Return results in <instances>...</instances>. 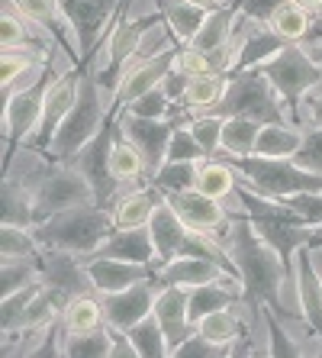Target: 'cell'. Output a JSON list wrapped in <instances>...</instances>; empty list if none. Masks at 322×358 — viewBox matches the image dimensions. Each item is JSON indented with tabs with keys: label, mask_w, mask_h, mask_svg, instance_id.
Returning <instances> with one entry per match:
<instances>
[{
	"label": "cell",
	"mask_w": 322,
	"mask_h": 358,
	"mask_svg": "<svg viewBox=\"0 0 322 358\" xmlns=\"http://www.w3.org/2000/svg\"><path fill=\"white\" fill-rule=\"evenodd\" d=\"M213 236L232 255V262L239 265L242 297H245L251 307H261V303L277 307L281 284H284V275H287L290 262L255 233V226H251V220H248L245 213H232L229 226H223V229Z\"/></svg>",
	"instance_id": "cell-1"
},
{
	"label": "cell",
	"mask_w": 322,
	"mask_h": 358,
	"mask_svg": "<svg viewBox=\"0 0 322 358\" xmlns=\"http://www.w3.org/2000/svg\"><path fill=\"white\" fill-rule=\"evenodd\" d=\"M113 213L97 203H81V207H68L55 217L42 220L36 226V239L42 249H61L75 252V255H94V252L107 242L113 233Z\"/></svg>",
	"instance_id": "cell-2"
},
{
	"label": "cell",
	"mask_w": 322,
	"mask_h": 358,
	"mask_svg": "<svg viewBox=\"0 0 322 358\" xmlns=\"http://www.w3.org/2000/svg\"><path fill=\"white\" fill-rule=\"evenodd\" d=\"M107 103L110 97H103V87L94 75H81V87H78V100L75 107L68 110V117L61 120L55 139L45 152H49L55 162H71L78 152L94 139V136L107 126Z\"/></svg>",
	"instance_id": "cell-3"
},
{
	"label": "cell",
	"mask_w": 322,
	"mask_h": 358,
	"mask_svg": "<svg viewBox=\"0 0 322 358\" xmlns=\"http://www.w3.org/2000/svg\"><path fill=\"white\" fill-rule=\"evenodd\" d=\"M20 181L33 191L36 226H39L42 220H49V217H55V213H61V210H68V207L97 203V200H94L91 181H87L75 165H68V162H55V165H49V162L36 159L33 175L20 178Z\"/></svg>",
	"instance_id": "cell-4"
},
{
	"label": "cell",
	"mask_w": 322,
	"mask_h": 358,
	"mask_svg": "<svg viewBox=\"0 0 322 358\" xmlns=\"http://www.w3.org/2000/svg\"><path fill=\"white\" fill-rule=\"evenodd\" d=\"M219 117H248L258 123H297V113L284 103V97L271 87L258 68L248 71H235L229 75V87H226L219 107L213 110Z\"/></svg>",
	"instance_id": "cell-5"
},
{
	"label": "cell",
	"mask_w": 322,
	"mask_h": 358,
	"mask_svg": "<svg viewBox=\"0 0 322 358\" xmlns=\"http://www.w3.org/2000/svg\"><path fill=\"white\" fill-rule=\"evenodd\" d=\"M232 165L242 171L255 191H261L265 197H290V194L303 191H319L322 194V175L309 171V168L297 165L293 159H265V155H242V159H229Z\"/></svg>",
	"instance_id": "cell-6"
},
{
	"label": "cell",
	"mask_w": 322,
	"mask_h": 358,
	"mask_svg": "<svg viewBox=\"0 0 322 358\" xmlns=\"http://www.w3.org/2000/svg\"><path fill=\"white\" fill-rule=\"evenodd\" d=\"M258 71L271 81V87L281 94L284 103H287L293 113H297V107L303 103L306 94L322 84V65L300 42H293V45H287L284 52H277L274 59L261 62Z\"/></svg>",
	"instance_id": "cell-7"
},
{
	"label": "cell",
	"mask_w": 322,
	"mask_h": 358,
	"mask_svg": "<svg viewBox=\"0 0 322 358\" xmlns=\"http://www.w3.org/2000/svg\"><path fill=\"white\" fill-rule=\"evenodd\" d=\"M119 136V123L116 117L107 120V126L94 136L81 152H78L75 159L68 162V165H75L94 187V200H97V207L110 210L119 197V181L113 178V168H110V155H113V142Z\"/></svg>",
	"instance_id": "cell-8"
},
{
	"label": "cell",
	"mask_w": 322,
	"mask_h": 358,
	"mask_svg": "<svg viewBox=\"0 0 322 358\" xmlns=\"http://www.w3.org/2000/svg\"><path fill=\"white\" fill-rule=\"evenodd\" d=\"M36 259H39L42 284L49 287L58 313L65 310V303L71 297L94 291V281H91V271H87L84 255L61 252V249H39V255H36ZM94 294H97V291H94Z\"/></svg>",
	"instance_id": "cell-9"
},
{
	"label": "cell",
	"mask_w": 322,
	"mask_h": 358,
	"mask_svg": "<svg viewBox=\"0 0 322 358\" xmlns=\"http://www.w3.org/2000/svg\"><path fill=\"white\" fill-rule=\"evenodd\" d=\"M52 78L55 75H45L33 87H23V91H17L3 103V142H10V149L3 145V165L13 155V145L29 142L36 136V129H39L42 107H45V91H49Z\"/></svg>",
	"instance_id": "cell-10"
},
{
	"label": "cell",
	"mask_w": 322,
	"mask_h": 358,
	"mask_svg": "<svg viewBox=\"0 0 322 358\" xmlns=\"http://www.w3.org/2000/svg\"><path fill=\"white\" fill-rule=\"evenodd\" d=\"M161 278L152 275L145 281L126 287V291H116V294H100L103 300V313H107V326L116 329V333H129L139 320H145L155 310V297L161 291Z\"/></svg>",
	"instance_id": "cell-11"
},
{
	"label": "cell",
	"mask_w": 322,
	"mask_h": 358,
	"mask_svg": "<svg viewBox=\"0 0 322 358\" xmlns=\"http://www.w3.org/2000/svg\"><path fill=\"white\" fill-rule=\"evenodd\" d=\"M113 117H116V123H119V133L142 152L145 168H149V178H155V171L165 165V159H168V142H171L174 126L168 123V120L133 117V113H123V110H113Z\"/></svg>",
	"instance_id": "cell-12"
},
{
	"label": "cell",
	"mask_w": 322,
	"mask_h": 358,
	"mask_svg": "<svg viewBox=\"0 0 322 358\" xmlns=\"http://www.w3.org/2000/svg\"><path fill=\"white\" fill-rule=\"evenodd\" d=\"M78 87H81V75H78V71H61V75L52 78L49 91H45V107H42L39 129H36V136L26 142V145H33V149H39V152L49 149L58 133V126H61V120L68 117V110L75 107Z\"/></svg>",
	"instance_id": "cell-13"
},
{
	"label": "cell",
	"mask_w": 322,
	"mask_h": 358,
	"mask_svg": "<svg viewBox=\"0 0 322 358\" xmlns=\"http://www.w3.org/2000/svg\"><path fill=\"white\" fill-rule=\"evenodd\" d=\"M174 59H177V45L168 49V52H161V55H155V59H145V62H139L133 55L123 68V78H119V87H116V97H113V110L126 107L129 100H136L145 91L158 87V84L165 81L168 68L174 65Z\"/></svg>",
	"instance_id": "cell-14"
},
{
	"label": "cell",
	"mask_w": 322,
	"mask_h": 358,
	"mask_svg": "<svg viewBox=\"0 0 322 358\" xmlns=\"http://www.w3.org/2000/svg\"><path fill=\"white\" fill-rule=\"evenodd\" d=\"M168 203L177 210V217L193 229V233H219L223 226H229L232 213L223 210V200L210 197V194L190 187V191L181 194H165Z\"/></svg>",
	"instance_id": "cell-15"
},
{
	"label": "cell",
	"mask_w": 322,
	"mask_h": 358,
	"mask_svg": "<svg viewBox=\"0 0 322 358\" xmlns=\"http://www.w3.org/2000/svg\"><path fill=\"white\" fill-rule=\"evenodd\" d=\"M168 336L171 352L187 339L190 333H197V323L190 320V291L177 287V284H161V291L155 297V310H152Z\"/></svg>",
	"instance_id": "cell-16"
},
{
	"label": "cell",
	"mask_w": 322,
	"mask_h": 358,
	"mask_svg": "<svg viewBox=\"0 0 322 358\" xmlns=\"http://www.w3.org/2000/svg\"><path fill=\"white\" fill-rule=\"evenodd\" d=\"M149 233H152V242H155V252H158V271H161L168 262L181 255L184 242H187V236H190V226L177 217V210L168 203V197H161L149 220Z\"/></svg>",
	"instance_id": "cell-17"
},
{
	"label": "cell",
	"mask_w": 322,
	"mask_h": 358,
	"mask_svg": "<svg viewBox=\"0 0 322 358\" xmlns=\"http://www.w3.org/2000/svg\"><path fill=\"white\" fill-rule=\"evenodd\" d=\"M84 262H87V271H91V281H94V291L97 294L126 291V287H133V284L155 275L149 265H139V262L103 259V255H87Z\"/></svg>",
	"instance_id": "cell-18"
},
{
	"label": "cell",
	"mask_w": 322,
	"mask_h": 358,
	"mask_svg": "<svg viewBox=\"0 0 322 358\" xmlns=\"http://www.w3.org/2000/svg\"><path fill=\"white\" fill-rule=\"evenodd\" d=\"M94 255L139 262V265H149L158 275V252H155V242H152L149 226H139V229H113V233L107 236V242H103Z\"/></svg>",
	"instance_id": "cell-19"
},
{
	"label": "cell",
	"mask_w": 322,
	"mask_h": 358,
	"mask_svg": "<svg viewBox=\"0 0 322 358\" xmlns=\"http://www.w3.org/2000/svg\"><path fill=\"white\" fill-rule=\"evenodd\" d=\"M293 262H297V284H300V300H303V323L322 339V275L316 271L313 245L297 249Z\"/></svg>",
	"instance_id": "cell-20"
},
{
	"label": "cell",
	"mask_w": 322,
	"mask_h": 358,
	"mask_svg": "<svg viewBox=\"0 0 322 358\" xmlns=\"http://www.w3.org/2000/svg\"><path fill=\"white\" fill-rule=\"evenodd\" d=\"M158 278L165 284H177V287H200V284H213V281H229V271H226L219 262L213 259H203V255H177V259H171L161 271H158ZM239 281V278H235Z\"/></svg>",
	"instance_id": "cell-21"
},
{
	"label": "cell",
	"mask_w": 322,
	"mask_h": 358,
	"mask_svg": "<svg viewBox=\"0 0 322 358\" xmlns=\"http://www.w3.org/2000/svg\"><path fill=\"white\" fill-rule=\"evenodd\" d=\"M165 197V194L158 191L155 184H136L133 191H126L116 197V203L110 207L113 213V226L116 229H139V226H149L152 213H155L158 200Z\"/></svg>",
	"instance_id": "cell-22"
},
{
	"label": "cell",
	"mask_w": 322,
	"mask_h": 358,
	"mask_svg": "<svg viewBox=\"0 0 322 358\" xmlns=\"http://www.w3.org/2000/svg\"><path fill=\"white\" fill-rule=\"evenodd\" d=\"M155 3H158V13L165 17V26L171 29L177 45H190L210 13V10L197 7V3H190V0H155Z\"/></svg>",
	"instance_id": "cell-23"
},
{
	"label": "cell",
	"mask_w": 322,
	"mask_h": 358,
	"mask_svg": "<svg viewBox=\"0 0 322 358\" xmlns=\"http://www.w3.org/2000/svg\"><path fill=\"white\" fill-rule=\"evenodd\" d=\"M287 45H293V42H287L281 33H274L268 23H258V29H251V33L242 39L239 59H235V71L258 68L261 62L274 59V55H277V52H284ZM235 71H232V75H235Z\"/></svg>",
	"instance_id": "cell-24"
},
{
	"label": "cell",
	"mask_w": 322,
	"mask_h": 358,
	"mask_svg": "<svg viewBox=\"0 0 322 358\" xmlns=\"http://www.w3.org/2000/svg\"><path fill=\"white\" fill-rule=\"evenodd\" d=\"M0 207H3V223L7 226H26L36 229V200L33 191L20 181L17 175H3L0 187Z\"/></svg>",
	"instance_id": "cell-25"
},
{
	"label": "cell",
	"mask_w": 322,
	"mask_h": 358,
	"mask_svg": "<svg viewBox=\"0 0 322 358\" xmlns=\"http://www.w3.org/2000/svg\"><path fill=\"white\" fill-rule=\"evenodd\" d=\"M300 145H303V126L300 123H265L255 142V155L293 159Z\"/></svg>",
	"instance_id": "cell-26"
},
{
	"label": "cell",
	"mask_w": 322,
	"mask_h": 358,
	"mask_svg": "<svg viewBox=\"0 0 322 358\" xmlns=\"http://www.w3.org/2000/svg\"><path fill=\"white\" fill-rule=\"evenodd\" d=\"M100 297V294H97ZM91 294H78L65 303V310L58 313L61 326H65V333H91V329H100V326H107V313H103V300H97Z\"/></svg>",
	"instance_id": "cell-27"
},
{
	"label": "cell",
	"mask_w": 322,
	"mask_h": 358,
	"mask_svg": "<svg viewBox=\"0 0 322 358\" xmlns=\"http://www.w3.org/2000/svg\"><path fill=\"white\" fill-rule=\"evenodd\" d=\"M245 320H239V313L232 307L226 310H216V313H207V317L197 323V333H203L210 342H216V345H223V349H235L242 339L248 336L245 329Z\"/></svg>",
	"instance_id": "cell-28"
},
{
	"label": "cell",
	"mask_w": 322,
	"mask_h": 358,
	"mask_svg": "<svg viewBox=\"0 0 322 358\" xmlns=\"http://www.w3.org/2000/svg\"><path fill=\"white\" fill-rule=\"evenodd\" d=\"M242 181V171L232 165L229 159H203L200 162V178H197V191L210 194L216 200H226L229 194H235Z\"/></svg>",
	"instance_id": "cell-29"
},
{
	"label": "cell",
	"mask_w": 322,
	"mask_h": 358,
	"mask_svg": "<svg viewBox=\"0 0 322 358\" xmlns=\"http://www.w3.org/2000/svg\"><path fill=\"white\" fill-rule=\"evenodd\" d=\"M226 87H229V75H213V71H207V75H193L190 84H187V94H184V103L190 107L193 117H200V113H213V110L219 107V100H223Z\"/></svg>",
	"instance_id": "cell-30"
},
{
	"label": "cell",
	"mask_w": 322,
	"mask_h": 358,
	"mask_svg": "<svg viewBox=\"0 0 322 358\" xmlns=\"http://www.w3.org/2000/svg\"><path fill=\"white\" fill-rule=\"evenodd\" d=\"M235 20H239V7H235V3L213 7L190 45H197L200 52H213L216 45H223V42L232 39V33H235Z\"/></svg>",
	"instance_id": "cell-31"
},
{
	"label": "cell",
	"mask_w": 322,
	"mask_h": 358,
	"mask_svg": "<svg viewBox=\"0 0 322 358\" xmlns=\"http://www.w3.org/2000/svg\"><path fill=\"white\" fill-rule=\"evenodd\" d=\"M110 168H113V178L119 184H152L149 178V168H145V159H142V152L136 149L133 142L126 139L123 133L116 136L113 142V155H110Z\"/></svg>",
	"instance_id": "cell-32"
},
{
	"label": "cell",
	"mask_w": 322,
	"mask_h": 358,
	"mask_svg": "<svg viewBox=\"0 0 322 358\" xmlns=\"http://www.w3.org/2000/svg\"><path fill=\"white\" fill-rule=\"evenodd\" d=\"M261 133V123L248 117H226L223 126V152L216 159H242V155H255V142Z\"/></svg>",
	"instance_id": "cell-33"
},
{
	"label": "cell",
	"mask_w": 322,
	"mask_h": 358,
	"mask_svg": "<svg viewBox=\"0 0 322 358\" xmlns=\"http://www.w3.org/2000/svg\"><path fill=\"white\" fill-rule=\"evenodd\" d=\"M113 352V329L100 326L91 333H65L68 358H107Z\"/></svg>",
	"instance_id": "cell-34"
},
{
	"label": "cell",
	"mask_w": 322,
	"mask_h": 358,
	"mask_svg": "<svg viewBox=\"0 0 322 358\" xmlns=\"http://www.w3.org/2000/svg\"><path fill=\"white\" fill-rule=\"evenodd\" d=\"M268 26L274 33H281L287 42H303L309 36V29H313V13L303 10L300 3H293V0H287V3L277 7V13L271 17Z\"/></svg>",
	"instance_id": "cell-35"
},
{
	"label": "cell",
	"mask_w": 322,
	"mask_h": 358,
	"mask_svg": "<svg viewBox=\"0 0 322 358\" xmlns=\"http://www.w3.org/2000/svg\"><path fill=\"white\" fill-rule=\"evenodd\" d=\"M197 178H200V162H165L155 171L152 184L161 194H181L197 187Z\"/></svg>",
	"instance_id": "cell-36"
},
{
	"label": "cell",
	"mask_w": 322,
	"mask_h": 358,
	"mask_svg": "<svg viewBox=\"0 0 322 358\" xmlns=\"http://www.w3.org/2000/svg\"><path fill=\"white\" fill-rule=\"evenodd\" d=\"M129 339L136 342V352H139L142 358H161V355H171V345H168V336L165 329H161V323H158L155 313H149L145 320H139V323L129 329Z\"/></svg>",
	"instance_id": "cell-37"
},
{
	"label": "cell",
	"mask_w": 322,
	"mask_h": 358,
	"mask_svg": "<svg viewBox=\"0 0 322 358\" xmlns=\"http://www.w3.org/2000/svg\"><path fill=\"white\" fill-rule=\"evenodd\" d=\"M33 281H42L39 259H3V265H0V297L17 294L20 287Z\"/></svg>",
	"instance_id": "cell-38"
},
{
	"label": "cell",
	"mask_w": 322,
	"mask_h": 358,
	"mask_svg": "<svg viewBox=\"0 0 322 358\" xmlns=\"http://www.w3.org/2000/svg\"><path fill=\"white\" fill-rule=\"evenodd\" d=\"M39 249L42 245L36 239V229L3 223V229H0V259H36Z\"/></svg>",
	"instance_id": "cell-39"
},
{
	"label": "cell",
	"mask_w": 322,
	"mask_h": 358,
	"mask_svg": "<svg viewBox=\"0 0 322 358\" xmlns=\"http://www.w3.org/2000/svg\"><path fill=\"white\" fill-rule=\"evenodd\" d=\"M39 291H42V281H33V284H26V287H20L17 294L3 297V303H0V329L3 333H17L20 323H23L26 307L33 303V297Z\"/></svg>",
	"instance_id": "cell-40"
},
{
	"label": "cell",
	"mask_w": 322,
	"mask_h": 358,
	"mask_svg": "<svg viewBox=\"0 0 322 358\" xmlns=\"http://www.w3.org/2000/svg\"><path fill=\"white\" fill-rule=\"evenodd\" d=\"M261 317H265L268 336H271V342H268V355H277V358L300 355V345L290 339V333L284 329V317L271 307V303H261Z\"/></svg>",
	"instance_id": "cell-41"
},
{
	"label": "cell",
	"mask_w": 322,
	"mask_h": 358,
	"mask_svg": "<svg viewBox=\"0 0 322 358\" xmlns=\"http://www.w3.org/2000/svg\"><path fill=\"white\" fill-rule=\"evenodd\" d=\"M223 126H226V117H219V113H200L190 123V133L197 136V142L207 152V159H216L223 152Z\"/></svg>",
	"instance_id": "cell-42"
},
{
	"label": "cell",
	"mask_w": 322,
	"mask_h": 358,
	"mask_svg": "<svg viewBox=\"0 0 322 358\" xmlns=\"http://www.w3.org/2000/svg\"><path fill=\"white\" fill-rule=\"evenodd\" d=\"M281 203L297 213L300 223L313 226V229H322V194H319V191L290 194V197H281Z\"/></svg>",
	"instance_id": "cell-43"
},
{
	"label": "cell",
	"mask_w": 322,
	"mask_h": 358,
	"mask_svg": "<svg viewBox=\"0 0 322 358\" xmlns=\"http://www.w3.org/2000/svg\"><path fill=\"white\" fill-rule=\"evenodd\" d=\"M168 107H171V100H168L165 87L158 84V87H152V91H145L142 97L129 100L126 107H119L123 113H133V117H149V120H165Z\"/></svg>",
	"instance_id": "cell-44"
},
{
	"label": "cell",
	"mask_w": 322,
	"mask_h": 358,
	"mask_svg": "<svg viewBox=\"0 0 322 358\" xmlns=\"http://www.w3.org/2000/svg\"><path fill=\"white\" fill-rule=\"evenodd\" d=\"M207 152L197 142V136L190 133V126H177L168 142V159L165 162H203Z\"/></svg>",
	"instance_id": "cell-45"
},
{
	"label": "cell",
	"mask_w": 322,
	"mask_h": 358,
	"mask_svg": "<svg viewBox=\"0 0 322 358\" xmlns=\"http://www.w3.org/2000/svg\"><path fill=\"white\" fill-rule=\"evenodd\" d=\"M293 162L322 175V126H303V145L297 149Z\"/></svg>",
	"instance_id": "cell-46"
},
{
	"label": "cell",
	"mask_w": 322,
	"mask_h": 358,
	"mask_svg": "<svg viewBox=\"0 0 322 358\" xmlns=\"http://www.w3.org/2000/svg\"><path fill=\"white\" fill-rule=\"evenodd\" d=\"M174 358H219V355H229V349H223V345H216V342H210L203 333H190L187 339L177 345V349L171 352Z\"/></svg>",
	"instance_id": "cell-47"
},
{
	"label": "cell",
	"mask_w": 322,
	"mask_h": 358,
	"mask_svg": "<svg viewBox=\"0 0 322 358\" xmlns=\"http://www.w3.org/2000/svg\"><path fill=\"white\" fill-rule=\"evenodd\" d=\"M232 3L239 7L242 17L255 20V23H271V17L277 13V7L287 3V0H232Z\"/></svg>",
	"instance_id": "cell-48"
},
{
	"label": "cell",
	"mask_w": 322,
	"mask_h": 358,
	"mask_svg": "<svg viewBox=\"0 0 322 358\" xmlns=\"http://www.w3.org/2000/svg\"><path fill=\"white\" fill-rule=\"evenodd\" d=\"M177 68H184L190 78L193 75H207L210 71V59H207V52H200L197 45H177Z\"/></svg>",
	"instance_id": "cell-49"
},
{
	"label": "cell",
	"mask_w": 322,
	"mask_h": 358,
	"mask_svg": "<svg viewBox=\"0 0 322 358\" xmlns=\"http://www.w3.org/2000/svg\"><path fill=\"white\" fill-rule=\"evenodd\" d=\"M187 84H190V75L184 71V68H177V62H174V65L168 68V75H165V81H161V87H165L168 100H184Z\"/></svg>",
	"instance_id": "cell-50"
},
{
	"label": "cell",
	"mask_w": 322,
	"mask_h": 358,
	"mask_svg": "<svg viewBox=\"0 0 322 358\" xmlns=\"http://www.w3.org/2000/svg\"><path fill=\"white\" fill-rule=\"evenodd\" d=\"M303 107H306V123L309 126H322V84L319 87H313V91L303 97Z\"/></svg>",
	"instance_id": "cell-51"
},
{
	"label": "cell",
	"mask_w": 322,
	"mask_h": 358,
	"mask_svg": "<svg viewBox=\"0 0 322 358\" xmlns=\"http://www.w3.org/2000/svg\"><path fill=\"white\" fill-rule=\"evenodd\" d=\"M293 3H300V7L309 10V13H319L322 10V0H293Z\"/></svg>",
	"instance_id": "cell-52"
},
{
	"label": "cell",
	"mask_w": 322,
	"mask_h": 358,
	"mask_svg": "<svg viewBox=\"0 0 322 358\" xmlns=\"http://www.w3.org/2000/svg\"><path fill=\"white\" fill-rule=\"evenodd\" d=\"M309 55H313V59H316V62H319V65H322V39L309 45Z\"/></svg>",
	"instance_id": "cell-53"
},
{
	"label": "cell",
	"mask_w": 322,
	"mask_h": 358,
	"mask_svg": "<svg viewBox=\"0 0 322 358\" xmlns=\"http://www.w3.org/2000/svg\"><path fill=\"white\" fill-rule=\"evenodd\" d=\"M190 3H197V7H203V10H213V0H190Z\"/></svg>",
	"instance_id": "cell-54"
},
{
	"label": "cell",
	"mask_w": 322,
	"mask_h": 358,
	"mask_svg": "<svg viewBox=\"0 0 322 358\" xmlns=\"http://www.w3.org/2000/svg\"><path fill=\"white\" fill-rule=\"evenodd\" d=\"M316 245H322V229H316Z\"/></svg>",
	"instance_id": "cell-55"
}]
</instances>
